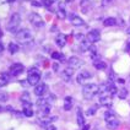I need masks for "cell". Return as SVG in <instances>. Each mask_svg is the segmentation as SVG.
I'll list each match as a JSON object with an SVG mask.
<instances>
[{
    "label": "cell",
    "mask_w": 130,
    "mask_h": 130,
    "mask_svg": "<svg viewBox=\"0 0 130 130\" xmlns=\"http://www.w3.org/2000/svg\"><path fill=\"white\" fill-rule=\"evenodd\" d=\"M81 36H82V35H80V33H79V35H76V38H77V39H81V38H82Z\"/></svg>",
    "instance_id": "obj_40"
},
{
    "label": "cell",
    "mask_w": 130,
    "mask_h": 130,
    "mask_svg": "<svg viewBox=\"0 0 130 130\" xmlns=\"http://www.w3.org/2000/svg\"><path fill=\"white\" fill-rule=\"evenodd\" d=\"M7 100H9V96H7L6 93H0V101L6 102Z\"/></svg>",
    "instance_id": "obj_33"
},
{
    "label": "cell",
    "mask_w": 130,
    "mask_h": 130,
    "mask_svg": "<svg viewBox=\"0 0 130 130\" xmlns=\"http://www.w3.org/2000/svg\"><path fill=\"white\" fill-rule=\"evenodd\" d=\"M126 94H128V91H126V88H122V90L119 91V94H118V97H119L120 100H124V98H126Z\"/></svg>",
    "instance_id": "obj_29"
},
{
    "label": "cell",
    "mask_w": 130,
    "mask_h": 130,
    "mask_svg": "<svg viewBox=\"0 0 130 130\" xmlns=\"http://www.w3.org/2000/svg\"><path fill=\"white\" fill-rule=\"evenodd\" d=\"M94 68L98 69V70H103V69L107 68V64L103 63V61H100V60H96V61H94Z\"/></svg>",
    "instance_id": "obj_27"
},
{
    "label": "cell",
    "mask_w": 130,
    "mask_h": 130,
    "mask_svg": "<svg viewBox=\"0 0 130 130\" xmlns=\"http://www.w3.org/2000/svg\"><path fill=\"white\" fill-rule=\"evenodd\" d=\"M74 0H65V3H72Z\"/></svg>",
    "instance_id": "obj_41"
},
{
    "label": "cell",
    "mask_w": 130,
    "mask_h": 130,
    "mask_svg": "<svg viewBox=\"0 0 130 130\" xmlns=\"http://www.w3.org/2000/svg\"><path fill=\"white\" fill-rule=\"evenodd\" d=\"M119 125H120V123L117 120V119H113V120H109V122H107V128L110 130H116L119 128Z\"/></svg>",
    "instance_id": "obj_20"
},
{
    "label": "cell",
    "mask_w": 130,
    "mask_h": 130,
    "mask_svg": "<svg viewBox=\"0 0 130 130\" xmlns=\"http://www.w3.org/2000/svg\"><path fill=\"white\" fill-rule=\"evenodd\" d=\"M80 7H81L82 14H87L92 9V3L90 0H81L80 1Z\"/></svg>",
    "instance_id": "obj_13"
},
{
    "label": "cell",
    "mask_w": 130,
    "mask_h": 130,
    "mask_svg": "<svg viewBox=\"0 0 130 130\" xmlns=\"http://www.w3.org/2000/svg\"><path fill=\"white\" fill-rule=\"evenodd\" d=\"M20 100H21V102L25 104V103H31V97H29L28 92H23V93L21 94V97H20Z\"/></svg>",
    "instance_id": "obj_26"
},
{
    "label": "cell",
    "mask_w": 130,
    "mask_h": 130,
    "mask_svg": "<svg viewBox=\"0 0 130 130\" xmlns=\"http://www.w3.org/2000/svg\"><path fill=\"white\" fill-rule=\"evenodd\" d=\"M68 65L70 68H72V69H79V68H81L84 65V61L81 59H79L77 57H71L68 60Z\"/></svg>",
    "instance_id": "obj_11"
},
{
    "label": "cell",
    "mask_w": 130,
    "mask_h": 130,
    "mask_svg": "<svg viewBox=\"0 0 130 130\" xmlns=\"http://www.w3.org/2000/svg\"><path fill=\"white\" fill-rule=\"evenodd\" d=\"M90 79H92V75H91V72L87 71V70H85V71H81L79 75L76 76V81H77L79 84H81V85L86 84Z\"/></svg>",
    "instance_id": "obj_9"
},
{
    "label": "cell",
    "mask_w": 130,
    "mask_h": 130,
    "mask_svg": "<svg viewBox=\"0 0 130 130\" xmlns=\"http://www.w3.org/2000/svg\"><path fill=\"white\" fill-rule=\"evenodd\" d=\"M72 75H74V69L70 68V66H68V68L64 69V71L61 72V79L65 80V81H69L72 77Z\"/></svg>",
    "instance_id": "obj_14"
},
{
    "label": "cell",
    "mask_w": 130,
    "mask_h": 130,
    "mask_svg": "<svg viewBox=\"0 0 130 130\" xmlns=\"http://www.w3.org/2000/svg\"><path fill=\"white\" fill-rule=\"evenodd\" d=\"M72 108V101H71V97H66L64 101V109L65 110H70Z\"/></svg>",
    "instance_id": "obj_25"
},
{
    "label": "cell",
    "mask_w": 130,
    "mask_h": 130,
    "mask_svg": "<svg viewBox=\"0 0 130 130\" xmlns=\"http://www.w3.org/2000/svg\"><path fill=\"white\" fill-rule=\"evenodd\" d=\"M128 33H130V28H129V29H128Z\"/></svg>",
    "instance_id": "obj_43"
},
{
    "label": "cell",
    "mask_w": 130,
    "mask_h": 130,
    "mask_svg": "<svg viewBox=\"0 0 130 130\" xmlns=\"http://www.w3.org/2000/svg\"><path fill=\"white\" fill-rule=\"evenodd\" d=\"M41 80V72L37 68H31L28 70V76H27V82L31 86H36Z\"/></svg>",
    "instance_id": "obj_3"
},
{
    "label": "cell",
    "mask_w": 130,
    "mask_h": 130,
    "mask_svg": "<svg viewBox=\"0 0 130 130\" xmlns=\"http://www.w3.org/2000/svg\"><path fill=\"white\" fill-rule=\"evenodd\" d=\"M3 51H4V44H3L1 42H0V53H1Z\"/></svg>",
    "instance_id": "obj_37"
},
{
    "label": "cell",
    "mask_w": 130,
    "mask_h": 130,
    "mask_svg": "<svg viewBox=\"0 0 130 130\" xmlns=\"http://www.w3.org/2000/svg\"><path fill=\"white\" fill-rule=\"evenodd\" d=\"M0 110H1V106H0Z\"/></svg>",
    "instance_id": "obj_44"
},
{
    "label": "cell",
    "mask_w": 130,
    "mask_h": 130,
    "mask_svg": "<svg viewBox=\"0 0 130 130\" xmlns=\"http://www.w3.org/2000/svg\"><path fill=\"white\" fill-rule=\"evenodd\" d=\"M88 129H90V125H88V124H86V125L82 128V130H88Z\"/></svg>",
    "instance_id": "obj_38"
},
{
    "label": "cell",
    "mask_w": 130,
    "mask_h": 130,
    "mask_svg": "<svg viewBox=\"0 0 130 130\" xmlns=\"http://www.w3.org/2000/svg\"><path fill=\"white\" fill-rule=\"evenodd\" d=\"M3 37V31H1V28H0V38Z\"/></svg>",
    "instance_id": "obj_42"
},
{
    "label": "cell",
    "mask_w": 130,
    "mask_h": 130,
    "mask_svg": "<svg viewBox=\"0 0 130 130\" xmlns=\"http://www.w3.org/2000/svg\"><path fill=\"white\" fill-rule=\"evenodd\" d=\"M32 6H35V7H41V6H42V4H41L39 1H35V0H33V1H32Z\"/></svg>",
    "instance_id": "obj_35"
},
{
    "label": "cell",
    "mask_w": 130,
    "mask_h": 130,
    "mask_svg": "<svg viewBox=\"0 0 130 130\" xmlns=\"http://www.w3.org/2000/svg\"><path fill=\"white\" fill-rule=\"evenodd\" d=\"M45 130H57V128H55V125H53V124H47V125H45Z\"/></svg>",
    "instance_id": "obj_34"
},
{
    "label": "cell",
    "mask_w": 130,
    "mask_h": 130,
    "mask_svg": "<svg viewBox=\"0 0 130 130\" xmlns=\"http://www.w3.org/2000/svg\"><path fill=\"white\" fill-rule=\"evenodd\" d=\"M22 113H23V116H26V117L33 116L35 112H33V109H32V104H31V103H25V104H23V110H22Z\"/></svg>",
    "instance_id": "obj_15"
},
{
    "label": "cell",
    "mask_w": 130,
    "mask_h": 130,
    "mask_svg": "<svg viewBox=\"0 0 130 130\" xmlns=\"http://www.w3.org/2000/svg\"><path fill=\"white\" fill-rule=\"evenodd\" d=\"M23 70H25V66H23L21 63H16V64L10 66L9 74H10V76H17V75H20L21 72H23Z\"/></svg>",
    "instance_id": "obj_7"
},
{
    "label": "cell",
    "mask_w": 130,
    "mask_h": 130,
    "mask_svg": "<svg viewBox=\"0 0 130 130\" xmlns=\"http://www.w3.org/2000/svg\"><path fill=\"white\" fill-rule=\"evenodd\" d=\"M15 37H16V39L19 41V42H21V43H25L27 44L28 42L32 41V32L29 31V29H26V28H22L20 31H16L15 32Z\"/></svg>",
    "instance_id": "obj_2"
},
{
    "label": "cell",
    "mask_w": 130,
    "mask_h": 130,
    "mask_svg": "<svg viewBox=\"0 0 130 130\" xmlns=\"http://www.w3.org/2000/svg\"><path fill=\"white\" fill-rule=\"evenodd\" d=\"M9 80H10V74H9V72H3V74L0 75V87L6 86Z\"/></svg>",
    "instance_id": "obj_18"
},
{
    "label": "cell",
    "mask_w": 130,
    "mask_h": 130,
    "mask_svg": "<svg viewBox=\"0 0 130 130\" xmlns=\"http://www.w3.org/2000/svg\"><path fill=\"white\" fill-rule=\"evenodd\" d=\"M53 1H54V0H42V4H43V5L47 7V9H51L52 4H53Z\"/></svg>",
    "instance_id": "obj_30"
},
{
    "label": "cell",
    "mask_w": 130,
    "mask_h": 130,
    "mask_svg": "<svg viewBox=\"0 0 130 130\" xmlns=\"http://www.w3.org/2000/svg\"><path fill=\"white\" fill-rule=\"evenodd\" d=\"M76 119H77V124L80 126H82L85 124V118H84V114H82V110L80 108H77V116H76Z\"/></svg>",
    "instance_id": "obj_22"
},
{
    "label": "cell",
    "mask_w": 130,
    "mask_h": 130,
    "mask_svg": "<svg viewBox=\"0 0 130 130\" xmlns=\"http://www.w3.org/2000/svg\"><path fill=\"white\" fill-rule=\"evenodd\" d=\"M20 22H21L20 14H12L11 17H10V21L7 22L6 25V29L9 32H16L17 27L20 26Z\"/></svg>",
    "instance_id": "obj_4"
},
{
    "label": "cell",
    "mask_w": 130,
    "mask_h": 130,
    "mask_svg": "<svg viewBox=\"0 0 130 130\" xmlns=\"http://www.w3.org/2000/svg\"><path fill=\"white\" fill-rule=\"evenodd\" d=\"M92 43H90L87 39H84L82 42H81V44H80V49L82 52H87V51H90L91 48H92V45H91Z\"/></svg>",
    "instance_id": "obj_19"
},
{
    "label": "cell",
    "mask_w": 130,
    "mask_h": 130,
    "mask_svg": "<svg viewBox=\"0 0 130 130\" xmlns=\"http://www.w3.org/2000/svg\"><path fill=\"white\" fill-rule=\"evenodd\" d=\"M100 103L102 106H106V107H112V96L109 93H103L100 96Z\"/></svg>",
    "instance_id": "obj_12"
},
{
    "label": "cell",
    "mask_w": 130,
    "mask_h": 130,
    "mask_svg": "<svg viewBox=\"0 0 130 130\" xmlns=\"http://www.w3.org/2000/svg\"><path fill=\"white\" fill-rule=\"evenodd\" d=\"M82 94L85 100H92L96 94H98V85L96 84H87L82 88Z\"/></svg>",
    "instance_id": "obj_1"
},
{
    "label": "cell",
    "mask_w": 130,
    "mask_h": 130,
    "mask_svg": "<svg viewBox=\"0 0 130 130\" xmlns=\"http://www.w3.org/2000/svg\"><path fill=\"white\" fill-rule=\"evenodd\" d=\"M28 20H29V22L32 23V26H35L37 28H41V27L44 26L43 19L41 17V15L36 14V12H31L28 16Z\"/></svg>",
    "instance_id": "obj_5"
},
{
    "label": "cell",
    "mask_w": 130,
    "mask_h": 130,
    "mask_svg": "<svg viewBox=\"0 0 130 130\" xmlns=\"http://www.w3.org/2000/svg\"><path fill=\"white\" fill-rule=\"evenodd\" d=\"M86 39L90 42V43H96L101 39V33L98 29H91L86 36Z\"/></svg>",
    "instance_id": "obj_8"
},
{
    "label": "cell",
    "mask_w": 130,
    "mask_h": 130,
    "mask_svg": "<svg viewBox=\"0 0 130 130\" xmlns=\"http://www.w3.org/2000/svg\"><path fill=\"white\" fill-rule=\"evenodd\" d=\"M58 69H59V64L54 63V64H53V70H54V71H58Z\"/></svg>",
    "instance_id": "obj_36"
},
{
    "label": "cell",
    "mask_w": 130,
    "mask_h": 130,
    "mask_svg": "<svg viewBox=\"0 0 130 130\" xmlns=\"http://www.w3.org/2000/svg\"><path fill=\"white\" fill-rule=\"evenodd\" d=\"M112 3H113V0H102V1H101V5L103 7H107V6H109Z\"/></svg>",
    "instance_id": "obj_31"
},
{
    "label": "cell",
    "mask_w": 130,
    "mask_h": 130,
    "mask_svg": "<svg viewBox=\"0 0 130 130\" xmlns=\"http://www.w3.org/2000/svg\"><path fill=\"white\" fill-rule=\"evenodd\" d=\"M52 58L53 59H58V60H64V55L59 52H53L52 53Z\"/></svg>",
    "instance_id": "obj_28"
},
{
    "label": "cell",
    "mask_w": 130,
    "mask_h": 130,
    "mask_svg": "<svg viewBox=\"0 0 130 130\" xmlns=\"http://www.w3.org/2000/svg\"><path fill=\"white\" fill-rule=\"evenodd\" d=\"M104 120L106 122H109V120H113V119H116V113L113 112V110H107V112H104Z\"/></svg>",
    "instance_id": "obj_21"
},
{
    "label": "cell",
    "mask_w": 130,
    "mask_h": 130,
    "mask_svg": "<svg viewBox=\"0 0 130 130\" xmlns=\"http://www.w3.org/2000/svg\"><path fill=\"white\" fill-rule=\"evenodd\" d=\"M55 43H57V45H59V47H64L65 44H66V36H65V35H61V33L57 35V37H55Z\"/></svg>",
    "instance_id": "obj_17"
},
{
    "label": "cell",
    "mask_w": 130,
    "mask_h": 130,
    "mask_svg": "<svg viewBox=\"0 0 130 130\" xmlns=\"http://www.w3.org/2000/svg\"><path fill=\"white\" fill-rule=\"evenodd\" d=\"M116 23H117V20L114 17H108V19H106V20L103 21V25L107 26V27H112V26H114Z\"/></svg>",
    "instance_id": "obj_24"
},
{
    "label": "cell",
    "mask_w": 130,
    "mask_h": 130,
    "mask_svg": "<svg viewBox=\"0 0 130 130\" xmlns=\"http://www.w3.org/2000/svg\"><path fill=\"white\" fill-rule=\"evenodd\" d=\"M69 20H70L72 26H75V27H87L86 22L84 21L80 16H77L76 14H70L69 15Z\"/></svg>",
    "instance_id": "obj_6"
},
{
    "label": "cell",
    "mask_w": 130,
    "mask_h": 130,
    "mask_svg": "<svg viewBox=\"0 0 130 130\" xmlns=\"http://www.w3.org/2000/svg\"><path fill=\"white\" fill-rule=\"evenodd\" d=\"M47 92H48V86L45 84H37V86L35 87V94L36 96L43 97V96H45Z\"/></svg>",
    "instance_id": "obj_10"
},
{
    "label": "cell",
    "mask_w": 130,
    "mask_h": 130,
    "mask_svg": "<svg viewBox=\"0 0 130 130\" xmlns=\"http://www.w3.org/2000/svg\"><path fill=\"white\" fill-rule=\"evenodd\" d=\"M3 3H14L15 0H1Z\"/></svg>",
    "instance_id": "obj_39"
},
{
    "label": "cell",
    "mask_w": 130,
    "mask_h": 130,
    "mask_svg": "<svg viewBox=\"0 0 130 130\" xmlns=\"http://www.w3.org/2000/svg\"><path fill=\"white\" fill-rule=\"evenodd\" d=\"M96 110H97L96 107H91V108L87 110V114H88V116H93L94 113H96Z\"/></svg>",
    "instance_id": "obj_32"
},
{
    "label": "cell",
    "mask_w": 130,
    "mask_h": 130,
    "mask_svg": "<svg viewBox=\"0 0 130 130\" xmlns=\"http://www.w3.org/2000/svg\"><path fill=\"white\" fill-rule=\"evenodd\" d=\"M7 49H9V52H10L11 54H15L16 52H19L20 47H19V44H16V43H14V42H11V43H9V45H7Z\"/></svg>",
    "instance_id": "obj_23"
},
{
    "label": "cell",
    "mask_w": 130,
    "mask_h": 130,
    "mask_svg": "<svg viewBox=\"0 0 130 130\" xmlns=\"http://www.w3.org/2000/svg\"><path fill=\"white\" fill-rule=\"evenodd\" d=\"M57 15H58L59 19H65V17H66V11H65L64 1H60V3H59V7H58V10H57Z\"/></svg>",
    "instance_id": "obj_16"
}]
</instances>
